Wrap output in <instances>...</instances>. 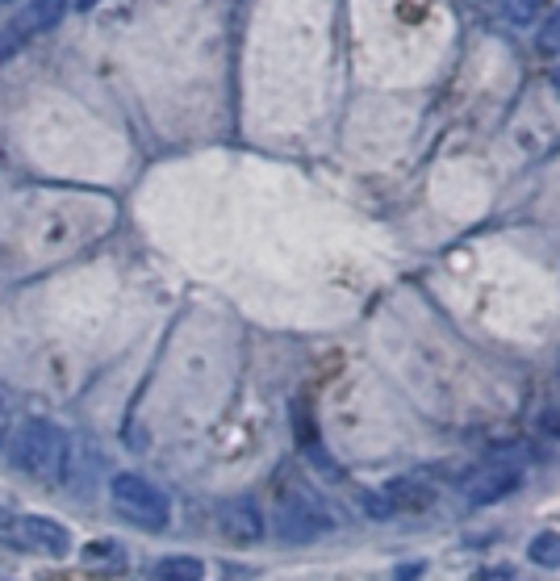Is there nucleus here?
<instances>
[{"label":"nucleus","mask_w":560,"mask_h":581,"mask_svg":"<svg viewBox=\"0 0 560 581\" xmlns=\"http://www.w3.org/2000/svg\"><path fill=\"white\" fill-rule=\"evenodd\" d=\"M109 502L113 510H118L122 519H130L134 527L143 531H163L172 523V502L168 494L159 490V485H151L147 477L138 473H118L109 481Z\"/></svg>","instance_id":"f257e3e1"},{"label":"nucleus","mask_w":560,"mask_h":581,"mask_svg":"<svg viewBox=\"0 0 560 581\" xmlns=\"http://www.w3.org/2000/svg\"><path fill=\"white\" fill-rule=\"evenodd\" d=\"M523 469L527 464H523L519 448H498L464 477V498H469V506H494L523 485Z\"/></svg>","instance_id":"f03ea898"},{"label":"nucleus","mask_w":560,"mask_h":581,"mask_svg":"<svg viewBox=\"0 0 560 581\" xmlns=\"http://www.w3.org/2000/svg\"><path fill=\"white\" fill-rule=\"evenodd\" d=\"M335 527V515L322 506L318 494L306 490H285L276 502V536L285 544H310Z\"/></svg>","instance_id":"7ed1b4c3"},{"label":"nucleus","mask_w":560,"mask_h":581,"mask_svg":"<svg viewBox=\"0 0 560 581\" xmlns=\"http://www.w3.org/2000/svg\"><path fill=\"white\" fill-rule=\"evenodd\" d=\"M67 448V435L46 423V418H26L21 431L13 435V464L21 473H34V477H51L55 464L63 460Z\"/></svg>","instance_id":"20e7f679"},{"label":"nucleus","mask_w":560,"mask_h":581,"mask_svg":"<svg viewBox=\"0 0 560 581\" xmlns=\"http://www.w3.org/2000/svg\"><path fill=\"white\" fill-rule=\"evenodd\" d=\"M431 498H435V490L423 477H398V481H389L385 490L364 494V510H368V519L389 523L398 515H410V510H427Z\"/></svg>","instance_id":"39448f33"},{"label":"nucleus","mask_w":560,"mask_h":581,"mask_svg":"<svg viewBox=\"0 0 560 581\" xmlns=\"http://www.w3.org/2000/svg\"><path fill=\"white\" fill-rule=\"evenodd\" d=\"M63 13H67V0H34L30 9H21V13L9 21V26L0 30V59L17 55L30 38H38L42 30H51Z\"/></svg>","instance_id":"423d86ee"},{"label":"nucleus","mask_w":560,"mask_h":581,"mask_svg":"<svg viewBox=\"0 0 560 581\" xmlns=\"http://www.w3.org/2000/svg\"><path fill=\"white\" fill-rule=\"evenodd\" d=\"M13 540L26 548V552H38V556H67L72 552V531L63 523L46 519V515H21L13 523Z\"/></svg>","instance_id":"0eeeda50"},{"label":"nucleus","mask_w":560,"mask_h":581,"mask_svg":"<svg viewBox=\"0 0 560 581\" xmlns=\"http://www.w3.org/2000/svg\"><path fill=\"white\" fill-rule=\"evenodd\" d=\"M222 531H226V540H235V544H255L264 536V515H260V506L239 498V502H226L222 506Z\"/></svg>","instance_id":"6e6552de"},{"label":"nucleus","mask_w":560,"mask_h":581,"mask_svg":"<svg viewBox=\"0 0 560 581\" xmlns=\"http://www.w3.org/2000/svg\"><path fill=\"white\" fill-rule=\"evenodd\" d=\"M498 13H502V21H510V26L527 30L548 13V0H498Z\"/></svg>","instance_id":"1a4fd4ad"},{"label":"nucleus","mask_w":560,"mask_h":581,"mask_svg":"<svg viewBox=\"0 0 560 581\" xmlns=\"http://www.w3.org/2000/svg\"><path fill=\"white\" fill-rule=\"evenodd\" d=\"M205 565L197 556H168V561L155 565V581H201Z\"/></svg>","instance_id":"9d476101"},{"label":"nucleus","mask_w":560,"mask_h":581,"mask_svg":"<svg viewBox=\"0 0 560 581\" xmlns=\"http://www.w3.org/2000/svg\"><path fill=\"white\" fill-rule=\"evenodd\" d=\"M84 565H88V569H122V565H126L122 544H113V540L88 544V548H84Z\"/></svg>","instance_id":"9b49d317"},{"label":"nucleus","mask_w":560,"mask_h":581,"mask_svg":"<svg viewBox=\"0 0 560 581\" xmlns=\"http://www.w3.org/2000/svg\"><path fill=\"white\" fill-rule=\"evenodd\" d=\"M531 561L544 565V569H560V531H540V536L531 540Z\"/></svg>","instance_id":"f8f14e48"},{"label":"nucleus","mask_w":560,"mask_h":581,"mask_svg":"<svg viewBox=\"0 0 560 581\" xmlns=\"http://www.w3.org/2000/svg\"><path fill=\"white\" fill-rule=\"evenodd\" d=\"M540 51L544 55H560V5L548 9L544 26H540Z\"/></svg>","instance_id":"ddd939ff"},{"label":"nucleus","mask_w":560,"mask_h":581,"mask_svg":"<svg viewBox=\"0 0 560 581\" xmlns=\"http://www.w3.org/2000/svg\"><path fill=\"white\" fill-rule=\"evenodd\" d=\"M540 431L552 435V439H560V406H544L540 410Z\"/></svg>","instance_id":"4468645a"},{"label":"nucleus","mask_w":560,"mask_h":581,"mask_svg":"<svg viewBox=\"0 0 560 581\" xmlns=\"http://www.w3.org/2000/svg\"><path fill=\"white\" fill-rule=\"evenodd\" d=\"M92 5H97V0H80V9H92Z\"/></svg>","instance_id":"2eb2a0df"},{"label":"nucleus","mask_w":560,"mask_h":581,"mask_svg":"<svg viewBox=\"0 0 560 581\" xmlns=\"http://www.w3.org/2000/svg\"><path fill=\"white\" fill-rule=\"evenodd\" d=\"M556 84H560V72H556Z\"/></svg>","instance_id":"dca6fc26"},{"label":"nucleus","mask_w":560,"mask_h":581,"mask_svg":"<svg viewBox=\"0 0 560 581\" xmlns=\"http://www.w3.org/2000/svg\"><path fill=\"white\" fill-rule=\"evenodd\" d=\"M0 5H9V0H0Z\"/></svg>","instance_id":"f3484780"}]
</instances>
